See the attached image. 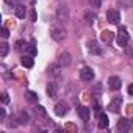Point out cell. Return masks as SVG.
<instances>
[{"mask_svg":"<svg viewBox=\"0 0 133 133\" xmlns=\"http://www.w3.org/2000/svg\"><path fill=\"white\" fill-rule=\"evenodd\" d=\"M56 19L59 21V22H63V24H66L69 21V8H68V5H59L58 8H56Z\"/></svg>","mask_w":133,"mask_h":133,"instance_id":"cell-1","label":"cell"},{"mask_svg":"<svg viewBox=\"0 0 133 133\" xmlns=\"http://www.w3.org/2000/svg\"><path fill=\"white\" fill-rule=\"evenodd\" d=\"M50 36H52L53 41L61 42V41H64V38H66V31H64V28H61V27H52V28H50Z\"/></svg>","mask_w":133,"mask_h":133,"instance_id":"cell-2","label":"cell"},{"mask_svg":"<svg viewBox=\"0 0 133 133\" xmlns=\"http://www.w3.org/2000/svg\"><path fill=\"white\" fill-rule=\"evenodd\" d=\"M128 33H127V30H125V27H119V31H117V44L121 45V47H127V44H128Z\"/></svg>","mask_w":133,"mask_h":133,"instance_id":"cell-3","label":"cell"},{"mask_svg":"<svg viewBox=\"0 0 133 133\" xmlns=\"http://www.w3.org/2000/svg\"><path fill=\"white\" fill-rule=\"evenodd\" d=\"M121 105H122V97H121V96H116V97L110 102L108 110L113 111V113H119V111H121Z\"/></svg>","mask_w":133,"mask_h":133,"instance_id":"cell-4","label":"cell"},{"mask_svg":"<svg viewBox=\"0 0 133 133\" xmlns=\"http://www.w3.org/2000/svg\"><path fill=\"white\" fill-rule=\"evenodd\" d=\"M107 21H108L110 24H119V21H121L119 11H116V10H108V11H107Z\"/></svg>","mask_w":133,"mask_h":133,"instance_id":"cell-5","label":"cell"},{"mask_svg":"<svg viewBox=\"0 0 133 133\" xmlns=\"http://www.w3.org/2000/svg\"><path fill=\"white\" fill-rule=\"evenodd\" d=\"M86 45H88V52H89L91 55H100V53H102V49H100V45H99L97 41L92 39V41H89Z\"/></svg>","mask_w":133,"mask_h":133,"instance_id":"cell-6","label":"cell"},{"mask_svg":"<svg viewBox=\"0 0 133 133\" xmlns=\"http://www.w3.org/2000/svg\"><path fill=\"white\" fill-rule=\"evenodd\" d=\"M68 111H69V107H68V103H66V102H58L55 105L56 116H64V114H68Z\"/></svg>","mask_w":133,"mask_h":133,"instance_id":"cell-7","label":"cell"},{"mask_svg":"<svg viewBox=\"0 0 133 133\" xmlns=\"http://www.w3.org/2000/svg\"><path fill=\"white\" fill-rule=\"evenodd\" d=\"M130 128H131V122H130L128 119L122 117V119H119V121H117V130H119V131L125 133V131H128Z\"/></svg>","mask_w":133,"mask_h":133,"instance_id":"cell-8","label":"cell"},{"mask_svg":"<svg viewBox=\"0 0 133 133\" xmlns=\"http://www.w3.org/2000/svg\"><path fill=\"white\" fill-rule=\"evenodd\" d=\"M71 63H72V56H71L69 52H63V53L59 55V64L63 66V68H68V66H71Z\"/></svg>","mask_w":133,"mask_h":133,"instance_id":"cell-9","label":"cell"},{"mask_svg":"<svg viewBox=\"0 0 133 133\" xmlns=\"http://www.w3.org/2000/svg\"><path fill=\"white\" fill-rule=\"evenodd\" d=\"M80 78H82L83 82H91V80H94V72H92V69H89V68L82 69V71H80Z\"/></svg>","mask_w":133,"mask_h":133,"instance_id":"cell-10","label":"cell"},{"mask_svg":"<svg viewBox=\"0 0 133 133\" xmlns=\"http://www.w3.org/2000/svg\"><path fill=\"white\" fill-rule=\"evenodd\" d=\"M49 75H52V77H59L61 75V64L58 63V64H50L49 66Z\"/></svg>","mask_w":133,"mask_h":133,"instance_id":"cell-11","label":"cell"},{"mask_svg":"<svg viewBox=\"0 0 133 133\" xmlns=\"http://www.w3.org/2000/svg\"><path fill=\"white\" fill-rule=\"evenodd\" d=\"M47 94H49V97L50 99H55L56 96H58V86H56V83H53V82H50L49 85H47Z\"/></svg>","mask_w":133,"mask_h":133,"instance_id":"cell-12","label":"cell"},{"mask_svg":"<svg viewBox=\"0 0 133 133\" xmlns=\"http://www.w3.org/2000/svg\"><path fill=\"white\" fill-rule=\"evenodd\" d=\"M108 83H110V88H111V89H114V91L121 89V86H122V82H121V78H119V77H110Z\"/></svg>","mask_w":133,"mask_h":133,"instance_id":"cell-13","label":"cell"},{"mask_svg":"<svg viewBox=\"0 0 133 133\" xmlns=\"http://www.w3.org/2000/svg\"><path fill=\"white\" fill-rule=\"evenodd\" d=\"M78 114H80V117H82L85 122H88V121H89V116H91V111H89L88 107H80V108H78Z\"/></svg>","mask_w":133,"mask_h":133,"instance_id":"cell-14","label":"cell"},{"mask_svg":"<svg viewBox=\"0 0 133 133\" xmlns=\"http://www.w3.org/2000/svg\"><path fill=\"white\" fill-rule=\"evenodd\" d=\"M100 41H102L103 44H111V42H113V33L108 31V30H105V31L102 33V36H100Z\"/></svg>","mask_w":133,"mask_h":133,"instance_id":"cell-15","label":"cell"},{"mask_svg":"<svg viewBox=\"0 0 133 133\" xmlns=\"http://www.w3.org/2000/svg\"><path fill=\"white\" fill-rule=\"evenodd\" d=\"M97 117H99V128H107L108 127V116L107 114H97Z\"/></svg>","mask_w":133,"mask_h":133,"instance_id":"cell-16","label":"cell"},{"mask_svg":"<svg viewBox=\"0 0 133 133\" xmlns=\"http://www.w3.org/2000/svg\"><path fill=\"white\" fill-rule=\"evenodd\" d=\"M25 52H27L30 56H35V55H38V49H36L35 42H31V44H25Z\"/></svg>","mask_w":133,"mask_h":133,"instance_id":"cell-17","label":"cell"},{"mask_svg":"<svg viewBox=\"0 0 133 133\" xmlns=\"http://www.w3.org/2000/svg\"><path fill=\"white\" fill-rule=\"evenodd\" d=\"M21 63H22V66L24 68H33V64H35V61H33V58L31 56H22V59H21Z\"/></svg>","mask_w":133,"mask_h":133,"instance_id":"cell-18","label":"cell"},{"mask_svg":"<svg viewBox=\"0 0 133 133\" xmlns=\"http://www.w3.org/2000/svg\"><path fill=\"white\" fill-rule=\"evenodd\" d=\"M14 13H16V16H17L19 19H24V17H25V14H27V10H25V6H24V5H17Z\"/></svg>","mask_w":133,"mask_h":133,"instance_id":"cell-19","label":"cell"},{"mask_svg":"<svg viewBox=\"0 0 133 133\" xmlns=\"http://www.w3.org/2000/svg\"><path fill=\"white\" fill-rule=\"evenodd\" d=\"M8 50H10V45H8L6 42H2V44H0V56H2V58H5V56L8 55Z\"/></svg>","mask_w":133,"mask_h":133,"instance_id":"cell-20","label":"cell"},{"mask_svg":"<svg viewBox=\"0 0 133 133\" xmlns=\"http://www.w3.org/2000/svg\"><path fill=\"white\" fill-rule=\"evenodd\" d=\"M25 97H27V100H28V102H33V103H35V102H38V94H36V92H33V91H27V92H25Z\"/></svg>","mask_w":133,"mask_h":133,"instance_id":"cell-21","label":"cell"},{"mask_svg":"<svg viewBox=\"0 0 133 133\" xmlns=\"http://www.w3.org/2000/svg\"><path fill=\"white\" fill-rule=\"evenodd\" d=\"M28 121H30V117H28V114H27L25 111L19 113V122H21V124H28Z\"/></svg>","mask_w":133,"mask_h":133,"instance_id":"cell-22","label":"cell"},{"mask_svg":"<svg viewBox=\"0 0 133 133\" xmlns=\"http://www.w3.org/2000/svg\"><path fill=\"white\" fill-rule=\"evenodd\" d=\"M85 19H86V22H88V24H92V22H94V19H96V16H94L92 13L86 11V13H85Z\"/></svg>","mask_w":133,"mask_h":133,"instance_id":"cell-23","label":"cell"},{"mask_svg":"<svg viewBox=\"0 0 133 133\" xmlns=\"http://www.w3.org/2000/svg\"><path fill=\"white\" fill-rule=\"evenodd\" d=\"M89 2H91L92 8H100V5H102V0H89Z\"/></svg>","mask_w":133,"mask_h":133,"instance_id":"cell-24","label":"cell"},{"mask_svg":"<svg viewBox=\"0 0 133 133\" xmlns=\"http://www.w3.org/2000/svg\"><path fill=\"white\" fill-rule=\"evenodd\" d=\"M10 102V97H8V92H2V103L6 105Z\"/></svg>","mask_w":133,"mask_h":133,"instance_id":"cell-25","label":"cell"},{"mask_svg":"<svg viewBox=\"0 0 133 133\" xmlns=\"http://www.w3.org/2000/svg\"><path fill=\"white\" fill-rule=\"evenodd\" d=\"M36 113H38L39 116H45V110H44V107H36Z\"/></svg>","mask_w":133,"mask_h":133,"instance_id":"cell-26","label":"cell"},{"mask_svg":"<svg viewBox=\"0 0 133 133\" xmlns=\"http://www.w3.org/2000/svg\"><path fill=\"white\" fill-rule=\"evenodd\" d=\"M30 21H31V22H36V11H35V10L30 11Z\"/></svg>","mask_w":133,"mask_h":133,"instance_id":"cell-27","label":"cell"},{"mask_svg":"<svg viewBox=\"0 0 133 133\" xmlns=\"http://www.w3.org/2000/svg\"><path fill=\"white\" fill-rule=\"evenodd\" d=\"M16 49H17V50H22V49H24V41H17V42H16Z\"/></svg>","mask_w":133,"mask_h":133,"instance_id":"cell-28","label":"cell"},{"mask_svg":"<svg viewBox=\"0 0 133 133\" xmlns=\"http://www.w3.org/2000/svg\"><path fill=\"white\" fill-rule=\"evenodd\" d=\"M2 36H3V38H8V36H10L8 28H2Z\"/></svg>","mask_w":133,"mask_h":133,"instance_id":"cell-29","label":"cell"},{"mask_svg":"<svg viewBox=\"0 0 133 133\" xmlns=\"http://www.w3.org/2000/svg\"><path fill=\"white\" fill-rule=\"evenodd\" d=\"M0 119H5V110H0Z\"/></svg>","mask_w":133,"mask_h":133,"instance_id":"cell-30","label":"cell"},{"mask_svg":"<svg viewBox=\"0 0 133 133\" xmlns=\"http://www.w3.org/2000/svg\"><path fill=\"white\" fill-rule=\"evenodd\" d=\"M128 94H130V96H133V85H130V86H128Z\"/></svg>","mask_w":133,"mask_h":133,"instance_id":"cell-31","label":"cell"},{"mask_svg":"<svg viewBox=\"0 0 133 133\" xmlns=\"http://www.w3.org/2000/svg\"><path fill=\"white\" fill-rule=\"evenodd\" d=\"M6 3H10V5H14V3H16V0H6Z\"/></svg>","mask_w":133,"mask_h":133,"instance_id":"cell-32","label":"cell"}]
</instances>
